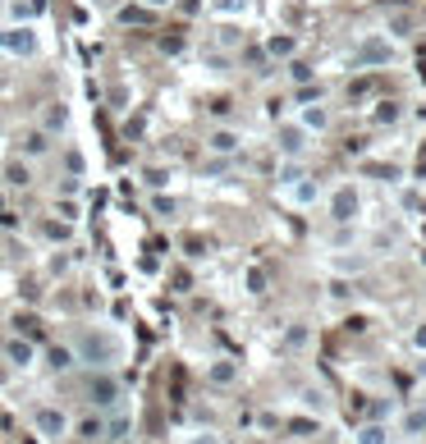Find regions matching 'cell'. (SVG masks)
Segmentation results:
<instances>
[{
    "label": "cell",
    "instance_id": "1",
    "mask_svg": "<svg viewBox=\"0 0 426 444\" xmlns=\"http://www.w3.org/2000/svg\"><path fill=\"white\" fill-rule=\"evenodd\" d=\"M74 353H79V362H87L92 371H110L115 362H124V339L115 330H83L79 344H74Z\"/></svg>",
    "mask_w": 426,
    "mask_h": 444
},
{
    "label": "cell",
    "instance_id": "2",
    "mask_svg": "<svg viewBox=\"0 0 426 444\" xmlns=\"http://www.w3.org/2000/svg\"><path fill=\"white\" fill-rule=\"evenodd\" d=\"M394 60H399V46H394L390 33H362L353 42V51H348L353 69H390Z\"/></svg>",
    "mask_w": 426,
    "mask_h": 444
},
{
    "label": "cell",
    "instance_id": "3",
    "mask_svg": "<svg viewBox=\"0 0 426 444\" xmlns=\"http://www.w3.org/2000/svg\"><path fill=\"white\" fill-rule=\"evenodd\" d=\"M357 216H362V192H357V183H340V188L330 192V220L335 225H353Z\"/></svg>",
    "mask_w": 426,
    "mask_h": 444
},
{
    "label": "cell",
    "instance_id": "4",
    "mask_svg": "<svg viewBox=\"0 0 426 444\" xmlns=\"http://www.w3.org/2000/svg\"><path fill=\"white\" fill-rule=\"evenodd\" d=\"M0 51H5V55H18V60H28V55H37V33H33L28 23L0 28Z\"/></svg>",
    "mask_w": 426,
    "mask_h": 444
},
{
    "label": "cell",
    "instance_id": "5",
    "mask_svg": "<svg viewBox=\"0 0 426 444\" xmlns=\"http://www.w3.org/2000/svg\"><path fill=\"white\" fill-rule=\"evenodd\" d=\"M307 138H312V133L303 129V124H280V133H275V147H280V156L284 160H303L307 156Z\"/></svg>",
    "mask_w": 426,
    "mask_h": 444
},
{
    "label": "cell",
    "instance_id": "6",
    "mask_svg": "<svg viewBox=\"0 0 426 444\" xmlns=\"http://www.w3.org/2000/svg\"><path fill=\"white\" fill-rule=\"evenodd\" d=\"M87 399H92V408H115L120 403V380L110 371H92L87 375Z\"/></svg>",
    "mask_w": 426,
    "mask_h": 444
},
{
    "label": "cell",
    "instance_id": "7",
    "mask_svg": "<svg viewBox=\"0 0 426 444\" xmlns=\"http://www.w3.org/2000/svg\"><path fill=\"white\" fill-rule=\"evenodd\" d=\"M280 192H284V201H289V206H312V201L321 197V183H316L312 175H303V179L284 183V188H280Z\"/></svg>",
    "mask_w": 426,
    "mask_h": 444
},
{
    "label": "cell",
    "instance_id": "8",
    "mask_svg": "<svg viewBox=\"0 0 426 444\" xmlns=\"http://www.w3.org/2000/svg\"><path fill=\"white\" fill-rule=\"evenodd\" d=\"M37 431H42L46 440H60V436H69V417H64L60 408H37Z\"/></svg>",
    "mask_w": 426,
    "mask_h": 444
},
{
    "label": "cell",
    "instance_id": "9",
    "mask_svg": "<svg viewBox=\"0 0 426 444\" xmlns=\"http://www.w3.org/2000/svg\"><path fill=\"white\" fill-rule=\"evenodd\" d=\"M5 357H9V366H18V371H28V366L37 362V349H33V339H23V334H14V339H5Z\"/></svg>",
    "mask_w": 426,
    "mask_h": 444
},
{
    "label": "cell",
    "instance_id": "10",
    "mask_svg": "<svg viewBox=\"0 0 426 444\" xmlns=\"http://www.w3.org/2000/svg\"><path fill=\"white\" fill-rule=\"evenodd\" d=\"M46 366H51L55 375L74 371V366H79V353H74V344H51V349H46Z\"/></svg>",
    "mask_w": 426,
    "mask_h": 444
},
{
    "label": "cell",
    "instance_id": "11",
    "mask_svg": "<svg viewBox=\"0 0 426 444\" xmlns=\"http://www.w3.org/2000/svg\"><path fill=\"white\" fill-rule=\"evenodd\" d=\"M298 124H303L307 133H321V129H330V110L321 105V96H316L312 105H303V110H298Z\"/></svg>",
    "mask_w": 426,
    "mask_h": 444
},
{
    "label": "cell",
    "instance_id": "12",
    "mask_svg": "<svg viewBox=\"0 0 426 444\" xmlns=\"http://www.w3.org/2000/svg\"><path fill=\"white\" fill-rule=\"evenodd\" d=\"M238 147H243V138H238L234 129H216V133L207 138V151H211V156H234Z\"/></svg>",
    "mask_w": 426,
    "mask_h": 444
},
{
    "label": "cell",
    "instance_id": "13",
    "mask_svg": "<svg viewBox=\"0 0 426 444\" xmlns=\"http://www.w3.org/2000/svg\"><path fill=\"white\" fill-rule=\"evenodd\" d=\"M207 380H211V385H234V380H238V362H229V357H216V362L207 366Z\"/></svg>",
    "mask_w": 426,
    "mask_h": 444
},
{
    "label": "cell",
    "instance_id": "14",
    "mask_svg": "<svg viewBox=\"0 0 426 444\" xmlns=\"http://www.w3.org/2000/svg\"><path fill=\"white\" fill-rule=\"evenodd\" d=\"M353 444H390V426H385V421H362Z\"/></svg>",
    "mask_w": 426,
    "mask_h": 444
},
{
    "label": "cell",
    "instance_id": "15",
    "mask_svg": "<svg viewBox=\"0 0 426 444\" xmlns=\"http://www.w3.org/2000/svg\"><path fill=\"white\" fill-rule=\"evenodd\" d=\"M266 51L275 55V60H294V55H298V42H294L289 33H275V37H266Z\"/></svg>",
    "mask_w": 426,
    "mask_h": 444
},
{
    "label": "cell",
    "instance_id": "16",
    "mask_svg": "<svg viewBox=\"0 0 426 444\" xmlns=\"http://www.w3.org/2000/svg\"><path fill=\"white\" fill-rule=\"evenodd\" d=\"M399 431H403V436H426V403H418V408H408V412H403Z\"/></svg>",
    "mask_w": 426,
    "mask_h": 444
},
{
    "label": "cell",
    "instance_id": "17",
    "mask_svg": "<svg viewBox=\"0 0 426 444\" xmlns=\"http://www.w3.org/2000/svg\"><path fill=\"white\" fill-rule=\"evenodd\" d=\"M74 431H79L83 440H105V417H101V412H92V417H83Z\"/></svg>",
    "mask_w": 426,
    "mask_h": 444
},
{
    "label": "cell",
    "instance_id": "18",
    "mask_svg": "<svg viewBox=\"0 0 426 444\" xmlns=\"http://www.w3.org/2000/svg\"><path fill=\"white\" fill-rule=\"evenodd\" d=\"M5 183L9 188H28V183H33V165H28V160H14V165L5 170Z\"/></svg>",
    "mask_w": 426,
    "mask_h": 444
},
{
    "label": "cell",
    "instance_id": "19",
    "mask_svg": "<svg viewBox=\"0 0 426 444\" xmlns=\"http://www.w3.org/2000/svg\"><path fill=\"white\" fill-rule=\"evenodd\" d=\"M14 330L23 334V339H42V321H37L33 312H18L14 316Z\"/></svg>",
    "mask_w": 426,
    "mask_h": 444
},
{
    "label": "cell",
    "instance_id": "20",
    "mask_svg": "<svg viewBox=\"0 0 426 444\" xmlns=\"http://www.w3.org/2000/svg\"><path fill=\"white\" fill-rule=\"evenodd\" d=\"M64 124H69V110H64V105H51V110L42 115V129H46V133H60Z\"/></svg>",
    "mask_w": 426,
    "mask_h": 444
},
{
    "label": "cell",
    "instance_id": "21",
    "mask_svg": "<svg viewBox=\"0 0 426 444\" xmlns=\"http://www.w3.org/2000/svg\"><path fill=\"white\" fill-rule=\"evenodd\" d=\"M243 284H248V293H253V298H261V293H266V270H261V266H248V270H243Z\"/></svg>",
    "mask_w": 426,
    "mask_h": 444
},
{
    "label": "cell",
    "instance_id": "22",
    "mask_svg": "<svg viewBox=\"0 0 426 444\" xmlns=\"http://www.w3.org/2000/svg\"><path fill=\"white\" fill-rule=\"evenodd\" d=\"M46 147H51V133H46V129H37V133H28V138H23V151H28V156H42Z\"/></svg>",
    "mask_w": 426,
    "mask_h": 444
},
{
    "label": "cell",
    "instance_id": "23",
    "mask_svg": "<svg viewBox=\"0 0 426 444\" xmlns=\"http://www.w3.org/2000/svg\"><path fill=\"white\" fill-rule=\"evenodd\" d=\"M403 105L399 101H376V124H399Z\"/></svg>",
    "mask_w": 426,
    "mask_h": 444
},
{
    "label": "cell",
    "instance_id": "24",
    "mask_svg": "<svg viewBox=\"0 0 426 444\" xmlns=\"http://www.w3.org/2000/svg\"><path fill=\"white\" fill-rule=\"evenodd\" d=\"M42 234L51 238V243H64V238H69V220H46Z\"/></svg>",
    "mask_w": 426,
    "mask_h": 444
},
{
    "label": "cell",
    "instance_id": "25",
    "mask_svg": "<svg viewBox=\"0 0 426 444\" xmlns=\"http://www.w3.org/2000/svg\"><path fill=\"white\" fill-rule=\"evenodd\" d=\"M179 444H225V440H220V431H211V426H207V431H188V436H183Z\"/></svg>",
    "mask_w": 426,
    "mask_h": 444
},
{
    "label": "cell",
    "instance_id": "26",
    "mask_svg": "<svg viewBox=\"0 0 426 444\" xmlns=\"http://www.w3.org/2000/svg\"><path fill=\"white\" fill-rule=\"evenodd\" d=\"M9 14H14V23H28V18L37 14V5H33V0H14V5H9Z\"/></svg>",
    "mask_w": 426,
    "mask_h": 444
},
{
    "label": "cell",
    "instance_id": "27",
    "mask_svg": "<svg viewBox=\"0 0 426 444\" xmlns=\"http://www.w3.org/2000/svg\"><path fill=\"white\" fill-rule=\"evenodd\" d=\"M120 23H151V14H147V9H138V5H124L120 9Z\"/></svg>",
    "mask_w": 426,
    "mask_h": 444
},
{
    "label": "cell",
    "instance_id": "28",
    "mask_svg": "<svg viewBox=\"0 0 426 444\" xmlns=\"http://www.w3.org/2000/svg\"><path fill=\"white\" fill-rule=\"evenodd\" d=\"M129 436V417H110L105 421V440H124Z\"/></svg>",
    "mask_w": 426,
    "mask_h": 444
},
{
    "label": "cell",
    "instance_id": "29",
    "mask_svg": "<svg viewBox=\"0 0 426 444\" xmlns=\"http://www.w3.org/2000/svg\"><path fill=\"white\" fill-rule=\"evenodd\" d=\"M55 216H60V220H69V225H74V220H79V201H74V197L55 201Z\"/></svg>",
    "mask_w": 426,
    "mask_h": 444
},
{
    "label": "cell",
    "instance_id": "30",
    "mask_svg": "<svg viewBox=\"0 0 426 444\" xmlns=\"http://www.w3.org/2000/svg\"><path fill=\"white\" fill-rule=\"evenodd\" d=\"M307 344V325H289V334H284V349H303Z\"/></svg>",
    "mask_w": 426,
    "mask_h": 444
},
{
    "label": "cell",
    "instance_id": "31",
    "mask_svg": "<svg viewBox=\"0 0 426 444\" xmlns=\"http://www.w3.org/2000/svg\"><path fill=\"white\" fill-rule=\"evenodd\" d=\"M64 165H69V175H74V179H83V151H74V147H69V151H64Z\"/></svg>",
    "mask_w": 426,
    "mask_h": 444
},
{
    "label": "cell",
    "instance_id": "32",
    "mask_svg": "<svg viewBox=\"0 0 426 444\" xmlns=\"http://www.w3.org/2000/svg\"><path fill=\"white\" fill-rule=\"evenodd\" d=\"M390 412H394V403H390V399H376V403H372V417H367V421H385Z\"/></svg>",
    "mask_w": 426,
    "mask_h": 444
},
{
    "label": "cell",
    "instance_id": "33",
    "mask_svg": "<svg viewBox=\"0 0 426 444\" xmlns=\"http://www.w3.org/2000/svg\"><path fill=\"white\" fill-rule=\"evenodd\" d=\"M289 74H294V83H312V69H307L303 60H294V64H289Z\"/></svg>",
    "mask_w": 426,
    "mask_h": 444
},
{
    "label": "cell",
    "instance_id": "34",
    "mask_svg": "<svg viewBox=\"0 0 426 444\" xmlns=\"http://www.w3.org/2000/svg\"><path fill=\"white\" fill-rule=\"evenodd\" d=\"M147 183H151V188H166L170 175H166V170H147Z\"/></svg>",
    "mask_w": 426,
    "mask_h": 444
},
{
    "label": "cell",
    "instance_id": "35",
    "mask_svg": "<svg viewBox=\"0 0 426 444\" xmlns=\"http://www.w3.org/2000/svg\"><path fill=\"white\" fill-rule=\"evenodd\" d=\"M413 349H418V353H426V321L418 325V330H413Z\"/></svg>",
    "mask_w": 426,
    "mask_h": 444
},
{
    "label": "cell",
    "instance_id": "36",
    "mask_svg": "<svg viewBox=\"0 0 426 444\" xmlns=\"http://www.w3.org/2000/svg\"><path fill=\"white\" fill-rule=\"evenodd\" d=\"M79 188H83V183H79V179H74V175H69V179H64V183H60V192H64V197H74V192H79Z\"/></svg>",
    "mask_w": 426,
    "mask_h": 444
},
{
    "label": "cell",
    "instance_id": "37",
    "mask_svg": "<svg viewBox=\"0 0 426 444\" xmlns=\"http://www.w3.org/2000/svg\"><path fill=\"white\" fill-rule=\"evenodd\" d=\"M179 9H183V14H197V9H202V0H179Z\"/></svg>",
    "mask_w": 426,
    "mask_h": 444
},
{
    "label": "cell",
    "instance_id": "38",
    "mask_svg": "<svg viewBox=\"0 0 426 444\" xmlns=\"http://www.w3.org/2000/svg\"><path fill=\"white\" fill-rule=\"evenodd\" d=\"M147 5H151V9H161V5H170V0H147Z\"/></svg>",
    "mask_w": 426,
    "mask_h": 444
},
{
    "label": "cell",
    "instance_id": "39",
    "mask_svg": "<svg viewBox=\"0 0 426 444\" xmlns=\"http://www.w3.org/2000/svg\"><path fill=\"white\" fill-rule=\"evenodd\" d=\"M248 444H266V440H248Z\"/></svg>",
    "mask_w": 426,
    "mask_h": 444
}]
</instances>
